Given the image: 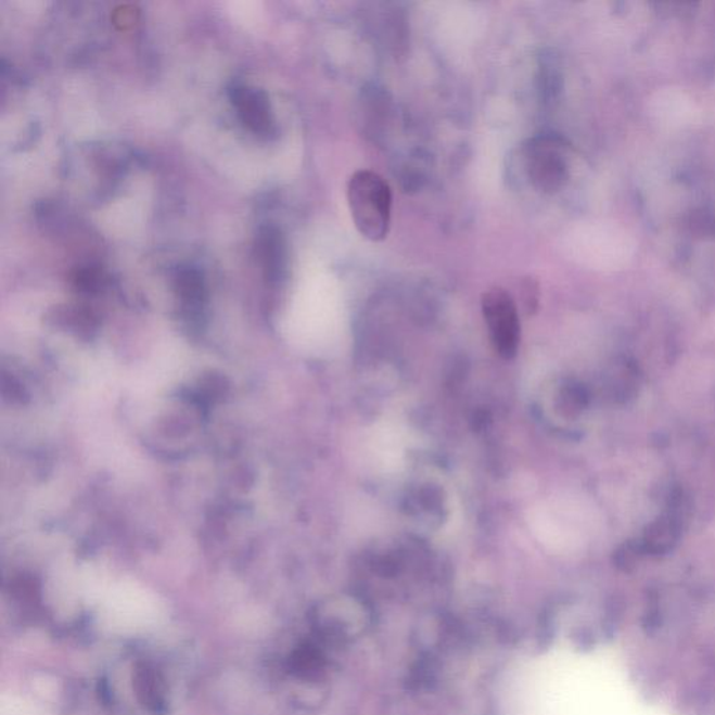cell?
Wrapping results in <instances>:
<instances>
[{"label":"cell","mask_w":715,"mask_h":715,"mask_svg":"<svg viewBox=\"0 0 715 715\" xmlns=\"http://www.w3.org/2000/svg\"><path fill=\"white\" fill-rule=\"evenodd\" d=\"M679 537V527L675 518L666 515V518L656 520L651 524L644 534L643 551L660 554L671 551L674 548Z\"/></svg>","instance_id":"cell-6"},{"label":"cell","mask_w":715,"mask_h":715,"mask_svg":"<svg viewBox=\"0 0 715 715\" xmlns=\"http://www.w3.org/2000/svg\"><path fill=\"white\" fill-rule=\"evenodd\" d=\"M322 665V659L318 651L314 649H303L294 655L293 660V669L294 673L301 676H310L314 675L315 671H318Z\"/></svg>","instance_id":"cell-8"},{"label":"cell","mask_w":715,"mask_h":715,"mask_svg":"<svg viewBox=\"0 0 715 715\" xmlns=\"http://www.w3.org/2000/svg\"><path fill=\"white\" fill-rule=\"evenodd\" d=\"M230 95L238 115L247 128L265 136L274 131L269 97L265 91L250 86H235L230 90Z\"/></svg>","instance_id":"cell-3"},{"label":"cell","mask_w":715,"mask_h":715,"mask_svg":"<svg viewBox=\"0 0 715 715\" xmlns=\"http://www.w3.org/2000/svg\"><path fill=\"white\" fill-rule=\"evenodd\" d=\"M393 112L392 99L386 91L378 87L365 89L357 108L362 133L372 141H381L391 128Z\"/></svg>","instance_id":"cell-4"},{"label":"cell","mask_w":715,"mask_h":715,"mask_svg":"<svg viewBox=\"0 0 715 715\" xmlns=\"http://www.w3.org/2000/svg\"><path fill=\"white\" fill-rule=\"evenodd\" d=\"M641 551H643L641 545L625 544L624 547L621 548V551L617 552V562H620L621 567L629 569L634 566L637 559H639Z\"/></svg>","instance_id":"cell-10"},{"label":"cell","mask_w":715,"mask_h":715,"mask_svg":"<svg viewBox=\"0 0 715 715\" xmlns=\"http://www.w3.org/2000/svg\"><path fill=\"white\" fill-rule=\"evenodd\" d=\"M520 163L534 191L557 194L571 181V149L557 135H539L520 149Z\"/></svg>","instance_id":"cell-2"},{"label":"cell","mask_w":715,"mask_h":715,"mask_svg":"<svg viewBox=\"0 0 715 715\" xmlns=\"http://www.w3.org/2000/svg\"><path fill=\"white\" fill-rule=\"evenodd\" d=\"M347 201L358 232L372 242L386 240L391 231L393 194L381 175L368 169L352 175Z\"/></svg>","instance_id":"cell-1"},{"label":"cell","mask_w":715,"mask_h":715,"mask_svg":"<svg viewBox=\"0 0 715 715\" xmlns=\"http://www.w3.org/2000/svg\"><path fill=\"white\" fill-rule=\"evenodd\" d=\"M259 255L270 276H279L285 263V245L281 233L266 228L259 238Z\"/></svg>","instance_id":"cell-7"},{"label":"cell","mask_w":715,"mask_h":715,"mask_svg":"<svg viewBox=\"0 0 715 715\" xmlns=\"http://www.w3.org/2000/svg\"><path fill=\"white\" fill-rule=\"evenodd\" d=\"M689 231L698 237H714L715 235V216L705 210L694 212L690 214L688 220Z\"/></svg>","instance_id":"cell-9"},{"label":"cell","mask_w":715,"mask_h":715,"mask_svg":"<svg viewBox=\"0 0 715 715\" xmlns=\"http://www.w3.org/2000/svg\"><path fill=\"white\" fill-rule=\"evenodd\" d=\"M135 689L140 702L155 713L165 708V685L162 675L152 666L141 665L135 674Z\"/></svg>","instance_id":"cell-5"}]
</instances>
